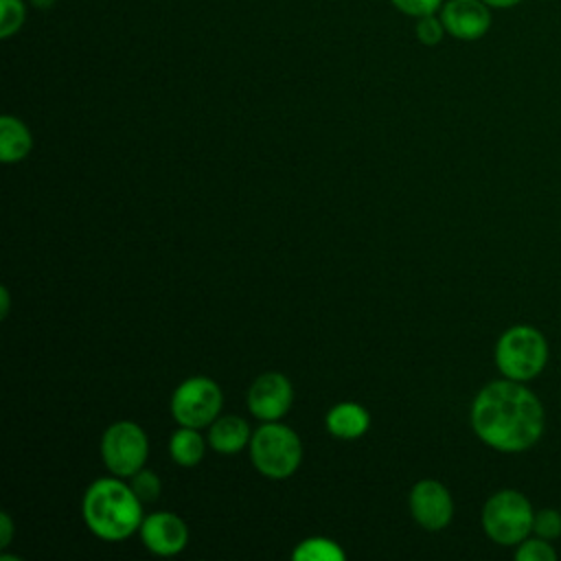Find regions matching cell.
Instances as JSON below:
<instances>
[{
	"instance_id": "8",
	"label": "cell",
	"mask_w": 561,
	"mask_h": 561,
	"mask_svg": "<svg viewBox=\"0 0 561 561\" xmlns=\"http://www.w3.org/2000/svg\"><path fill=\"white\" fill-rule=\"evenodd\" d=\"M410 508L414 519L427 530H440L454 517V500L438 480L416 482L410 493Z\"/></svg>"
},
{
	"instance_id": "13",
	"label": "cell",
	"mask_w": 561,
	"mask_h": 561,
	"mask_svg": "<svg viewBox=\"0 0 561 561\" xmlns=\"http://www.w3.org/2000/svg\"><path fill=\"white\" fill-rule=\"evenodd\" d=\"M370 425L368 412L357 403H337L327 414V430L337 438H357Z\"/></svg>"
},
{
	"instance_id": "10",
	"label": "cell",
	"mask_w": 561,
	"mask_h": 561,
	"mask_svg": "<svg viewBox=\"0 0 561 561\" xmlns=\"http://www.w3.org/2000/svg\"><path fill=\"white\" fill-rule=\"evenodd\" d=\"M294 399L291 383L280 373H265L261 375L248 392V408L261 421H276L280 419Z\"/></svg>"
},
{
	"instance_id": "2",
	"label": "cell",
	"mask_w": 561,
	"mask_h": 561,
	"mask_svg": "<svg viewBox=\"0 0 561 561\" xmlns=\"http://www.w3.org/2000/svg\"><path fill=\"white\" fill-rule=\"evenodd\" d=\"M140 497L116 478L96 480L83 495V519L101 539L118 541L136 533L142 524Z\"/></svg>"
},
{
	"instance_id": "9",
	"label": "cell",
	"mask_w": 561,
	"mask_h": 561,
	"mask_svg": "<svg viewBox=\"0 0 561 561\" xmlns=\"http://www.w3.org/2000/svg\"><path fill=\"white\" fill-rule=\"evenodd\" d=\"M445 31L462 42H473L491 28V7L482 0H449L440 7Z\"/></svg>"
},
{
	"instance_id": "1",
	"label": "cell",
	"mask_w": 561,
	"mask_h": 561,
	"mask_svg": "<svg viewBox=\"0 0 561 561\" xmlns=\"http://www.w3.org/2000/svg\"><path fill=\"white\" fill-rule=\"evenodd\" d=\"M471 427L491 449L519 454L535 447L543 436L546 410L524 381L502 377L482 386L476 394Z\"/></svg>"
},
{
	"instance_id": "3",
	"label": "cell",
	"mask_w": 561,
	"mask_h": 561,
	"mask_svg": "<svg viewBox=\"0 0 561 561\" xmlns=\"http://www.w3.org/2000/svg\"><path fill=\"white\" fill-rule=\"evenodd\" d=\"M548 340L533 324L508 327L495 344V366L502 377L513 381L526 383L539 377L548 364Z\"/></svg>"
},
{
	"instance_id": "25",
	"label": "cell",
	"mask_w": 561,
	"mask_h": 561,
	"mask_svg": "<svg viewBox=\"0 0 561 561\" xmlns=\"http://www.w3.org/2000/svg\"><path fill=\"white\" fill-rule=\"evenodd\" d=\"M0 302H2V318H7V311H9V291H7V287H2L0 289Z\"/></svg>"
},
{
	"instance_id": "22",
	"label": "cell",
	"mask_w": 561,
	"mask_h": 561,
	"mask_svg": "<svg viewBox=\"0 0 561 561\" xmlns=\"http://www.w3.org/2000/svg\"><path fill=\"white\" fill-rule=\"evenodd\" d=\"M401 13L412 15V18H423L432 15L443 7V0H390Z\"/></svg>"
},
{
	"instance_id": "15",
	"label": "cell",
	"mask_w": 561,
	"mask_h": 561,
	"mask_svg": "<svg viewBox=\"0 0 561 561\" xmlns=\"http://www.w3.org/2000/svg\"><path fill=\"white\" fill-rule=\"evenodd\" d=\"M171 458L182 467H193L204 456V438L197 434L195 427L182 425L178 432H173L169 440Z\"/></svg>"
},
{
	"instance_id": "17",
	"label": "cell",
	"mask_w": 561,
	"mask_h": 561,
	"mask_svg": "<svg viewBox=\"0 0 561 561\" xmlns=\"http://www.w3.org/2000/svg\"><path fill=\"white\" fill-rule=\"evenodd\" d=\"M515 559L517 561H554L557 550H554L552 541H548L543 537H537V535H530L522 543H517Z\"/></svg>"
},
{
	"instance_id": "11",
	"label": "cell",
	"mask_w": 561,
	"mask_h": 561,
	"mask_svg": "<svg viewBox=\"0 0 561 561\" xmlns=\"http://www.w3.org/2000/svg\"><path fill=\"white\" fill-rule=\"evenodd\" d=\"M140 537L151 552L169 557L184 550L188 541V528L173 513H153L142 519Z\"/></svg>"
},
{
	"instance_id": "7",
	"label": "cell",
	"mask_w": 561,
	"mask_h": 561,
	"mask_svg": "<svg viewBox=\"0 0 561 561\" xmlns=\"http://www.w3.org/2000/svg\"><path fill=\"white\" fill-rule=\"evenodd\" d=\"M221 410V390L208 377H191L178 386L171 399V412L180 425L204 427Z\"/></svg>"
},
{
	"instance_id": "4",
	"label": "cell",
	"mask_w": 561,
	"mask_h": 561,
	"mask_svg": "<svg viewBox=\"0 0 561 561\" xmlns=\"http://www.w3.org/2000/svg\"><path fill=\"white\" fill-rule=\"evenodd\" d=\"M535 508L517 489L495 491L482 506V528L500 546H517L533 535Z\"/></svg>"
},
{
	"instance_id": "12",
	"label": "cell",
	"mask_w": 561,
	"mask_h": 561,
	"mask_svg": "<svg viewBox=\"0 0 561 561\" xmlns=\"http://www.w3.org/2000/svg\"><path fill=\"white\" fill-rule=\"evenodd\" d=\"M31 147L33 140L26 125L15 116L4 114L0 118V160L4 164L20 162L22 158H26Z\"/></svg>"
},
{
	"instance_id": "24",
	"label": "cell",
	"mask_w": 561,
	"mask_h": 561,
	"mask_svg": "<svg viewBox=\"0 0 561 561\" xmlns=\"http://www.w3.org/2000/svg\"><path fill=\"white\" fill-rule=\"evenodd\" d=\"M484 4H489L491 9H513L517 4H522L524 0H482Z\"/></svg>"
},
{
	"instance_id": "6",
	"label": "cell",
	"mask_w": 561,
	"mask_h": 561,
	"mask_svg": "<svg viewBox=\"0 0 561 561\" xmlns=\"http://www.w3.org/2000/svg\"><path fill=\"white\" fill-rule=\"evenodd\" d=\"M147 436L134 421H118L110 425L101 440L103 462L118 478L140 471L147 460Z\"/></svg>"
},
{
	"instance_id": "20",
	"label": "cell",
	"mask_w": 561,
	"mask_h": 561,
	"mask_svg": "<svg viewBox=\"0 0 561 561\" xmlns=\"http://www.w3.org/2000/svg\"><path fill=\"white\" fill-rule=\"evenodd\" d=\"M131 489L142 502H153L160 495V480L156 478L153 471L140 469L131 476Z\"/></svg>"
},
{
	"instance_id": "19",
	"label": "cell",
	"mask_w": 561,
	"mask_h": 561,
	"mask_svg": "<svg viewBox=\"0 0 561 561\" xmlns=\"http://www.w3.org/2000/svg\"><path fill=\"white\" fill-rule=\"evenodd\" d=\"M533 535L543 537V539H548V541L559 539V537H561V511L550 508V506L535 511Z\"/></svg>"
},
{
	"instance_id": "21",
	"label": "cell",
	"mask_w": 561,
	"mask_h": 561,
	"mask_svg": "<svg viewBox=\"0 0 561 561\" xmlns=\"http://www.w3.org/2000/svg\"><path fill=\"white\" fill-rule=\"evenodd\" d=\"M445 33H447V31H445V26H443V20H440V18H436V13L419 18V24H416V37H419L423 44L434 46V44H438V42L443 39V35H445Z\"/></svg>"
},
{
	"instance_id": "23",
	"label": "cell",
	"mask_w": 561,
	"mask_h": 561,
	"mask_svg": "<svg viewBox=\"0 0 561 561\" xmlns=\"http://www.w3.org/2000/svg\"><path fill=\"white\" fill-rule=\"evenodd\" d=\"M11 535H13V522L7 513L0 515V548H7L9 541H11Z\"/></svg>"
},
{
	"instance_id": "14",
	"label": "cell",
	"mask_w": 561,
	"mask_h": 561,
	"mask_svg": "<svg viewBox=\"0 0 561 561\" xmlns=\"http://www.w3.org/2000/svg\"><path fill=\"white\" fill-rule=\"evenodd\" d=\"M210 447L219 454H234L250 440V427L239 416H221L213 421L208 434Z\"/></svg>"
},
{
	"instance_id": "5",
	"label": "cell",
	"mask_w": 561,
	"mask_h": 561,
	"mask_svg": "<svg viewBox=\"0 0 561 561\" xmlns=\"http://www.w3.org/2000/svg\"><path fill=\"white\" fill-rule=\"evenodd\" d=\"M250 454L254 467L272 480L289 478L302 460V447L296 432L274 421L254 432L250 438Z\"/></svg>"
},
{
	"instance_id": "18",
	"label": "cell",
	"mask_w": 561,
	"mask_h": 561,
	"mask_svg": "<svg viewBox=\"0 0 561 561\" xmlns=\"http://www.w3.org/2000/svg\"><path fill=\"white\" fill-rule=\"evenodd\" d=\"M26 20V7L22 0H0V37H11L22 28Z\"/></svg>"
},
{
	"instance_id": "16",
	"label": "cell",
	"mask_w": 561,
	"mask_h": 561,
	"mask_svg": "<svg viewBox=\"0 0 561 561\" xmlns=\"http://www.w3.org/2000/svg\"><path fill=\"white\" fill-rule=\"evenodd\" d=\"M291 557L296 561H342L344 552L340 550V546L331 539L324 537H311L305 539L294 552Z\"/></svg>"
}]
</instances>
